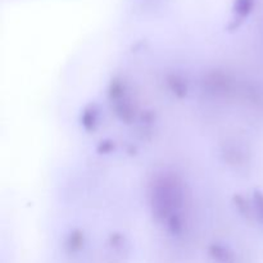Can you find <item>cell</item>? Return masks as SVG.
I'll return each instance as SVG.
<instances>
[{
    "instance_id": "6da1fadb",
    "label": "cell",
    "mask_w": 263,
    "mask_h": 263,
    "mask_svg": "<svg viewBox=\"0 0 263 263\" xmlns=\"http://www.w3.org/2000/svg\"><path fill=\"white\" fill-rule=\"evenodd\" d=\"M252 4H253V0H238V8L241 13H248Z\"/></svg>"
}]
</instances>
